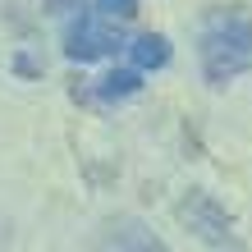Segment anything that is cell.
I'll list each match as a JSON object with an SVG mask.
<instances>
[{
	"instance_id": "6da1fadb",
	"label": "cell",
	"mask_w": 252,
	"mask_h": 252,
	"mask_svg": "<svg viewBox=\"0 0 252 252\" xmlns=\"http://www.w3.org/2000/svg\"><path fill=\"white\" fill-rule=\"evenodd\" d=\"M197 60L211 87H225L252 69V5H220L206 14L197 32Z\"/></svg>"
},
{
	"instance_id": "7a4b0ae2",
	"label": "cell",
	"mask_w": 252,
	"mask_h": 252,
	"mask_svg": "<svg viewBox=\"0 0 252 252\" xmlns=\"http://www.w3.org/2000/svg\"><path fill=\"white\" fill-rule=\"evenodd\" d=\"M124 46V32L120 23L106 19L101 9H83L78 19L64 28V55L73 64H92V60H106Z\"/></svg>"
},
{
	"instance_id": "3957f363",
	"label": "cell",
	"mask_w": 252,
	"mask_h": 252,
	"mask_svg": "<svg viewBox=\"0 0 252 252\" xmlns=\"http://www.w3.org/2000/svg\"><path fill=\"white\" fill-rule=\"evenodd\" d=\"M179 216H184V225L197 234V239H206V243H225L229 234H234L229 211L211 197V192H202V188H192L188 197L179 202Z\"/></svg>"
},
{
	"instance_id": "277c9868",
	"label": "cell",
	"mask_w": 252,
	"mask_h": 252,
	"mask_svg": "<svg viewBox=\"0 0 252 252\" xmlns=\"http://www.w3.org/2000/svg\"><path fill=\"white\" fill-rule=\"evenodd\" d=\"M96 252H170V248H165L160 234H152L142 220L128 216V220H115V225L106 229V239H101Z\"/></svg>"
},
{
	"instance_id": "5b68a950",
	"label": "cell",
	"mask_w": 252,
	"mask_h": 252,
	"mask_svg": "<svg viewBox=\"0 0 252 252\" xmlns=\"http://www.w3.org/2000/svg\"><path fill=\"white\" fill-rule=\"evenodd\" d=\"M128 60H133V69H142V73L165 69V64H170V37H160V32L133 37V41H128Z\"/></svg>"
},
{
	"instance_id": "8992f818",
	"label": "cell",
	"mask_w": 252,
	"mask_h": 252,
	"mask_svg": "<svg viewBox=\"0 0 252 252\" xmlns=\"http://www.w3.org/2000/svg\"><path fill=\"white\" fill-rule=\"evenodd\" d=\"M138 92H142V69H110L101 78V87H96L101 101H128Z\"/></svg>"
},
{
	"instance_id": "52a82bcc",
	"label": "cell",
	"mask_w": 252,
	"mask_h": 252,
	"mask_svg": "<svg viewBox=\"0 0 252 252\" xmlns=\"http://www.w3.org/2000/svg\"><path fill=\"white\" fill-rule=\"evenodd\" d=\"M96 9L106 14V19H115V23H128L133 14H138V0H96Z\"/></svg>"
},
{
	"instance_id": "ba28073f",
	"label": "cell",
	"mask_w": 252,
	"mask_h": 252,
	"mask_svg": "<svg viewBox=\"0 0 252 252\" xmlns=\"http://www.w3.org/2000/svg\"><path fill=\"white\" fill-rule=\"evenodd\" d=\"M14 73H23V78H41V60H32L28 51L14 55Z\"/></svg>"
},
{
	"instance_id": "9c48e42d",
	"label": "cell",
	"mask_w": 252,
	"mask_h": 252,
	"mask_svg": "<svg viewBox=\"0 0 252 252\" xmlns=\"http://www.w3.org/2000/svg\"><path fill=\"white\" fill-rule=\"evenodd\" d=\"M46 14H69V9H83V0H41Z\"/></svg>"
}]
</instances>
